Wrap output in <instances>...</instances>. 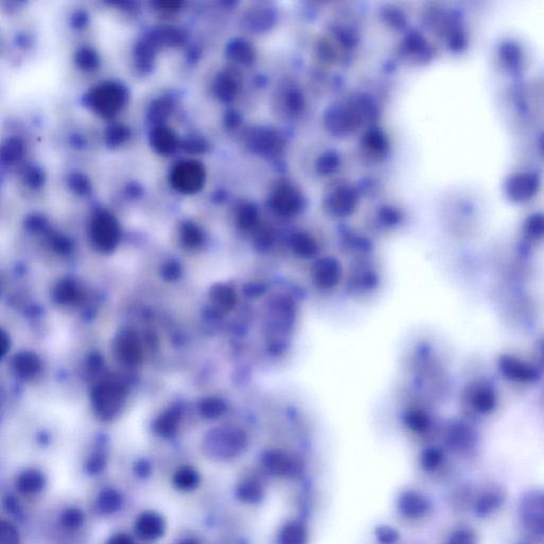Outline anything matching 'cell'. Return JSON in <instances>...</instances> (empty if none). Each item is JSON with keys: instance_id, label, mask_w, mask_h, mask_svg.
Segmentation results:
<instances>
[{"instance_id": "4fadbf2b", "label": "cell", "mask_w": 544, "mask_h": 544, "mask_svg": "<svg viewBox=\"0 0 544 544\" xmlns=\"http://www.w3.org/2000/svg\"><path fill=\"white\" fill-rule=\"evenodd\" d=\"M151 143L158 153L172 155L178 147V139L170 129L159 127L151 135Z\"/></svg>"}, {"instance_id": "4dcf8cb0", "label": "cell", "mask_w": 544, "mask_h": 544, "mask_svg": "<svg viewBox=\"0 0 544 544\" xmlns=\"http://www.w3.org/2000/svg\"><path fill=\"white\" fill-rule=\"evenodd\" d=\"M178 544H200L198 539L194 537L184 538V539L180 540Z\"/></svg>"}, {"instance_id": "2e32d148", "label": "cell", "mask_w": 544, "mask_h": 544, "mask_svg": "<svg viewBox=\"0 0 544 544\" xmlns=\"http://www.w3.org/2000/svg\"><path fill=\"white\" fill-rule=\"evenodd\" d=\"M0 544H20L18 529L10 521L1 520L0 523Z\"/></svg>"}, {"instance_id": "5b68a950", "label": "cell", "mask_w": 544, "mask_h": 544, "mask_svg": "<svg viewBox=\"0 0 544 544\" xmlns=\"http://www.w3.org/2000/svg\"><path fill=\"white\" fill-rule=\"evenodd\" d=\"M263 466L271 475L279 477L297 475L300 466L293 457L280 451L267 452L263 457Z\"/></svg>"}, {"instance_id": "30bf717a", "label": "cell", "mask_w": 544, "mask_h": 544, "mask_svg": "<svg viewBox=\"0 0 544 544\" xmlns=\"http://www.w3.org/2000/svg\"><path fill=\"white\" fill-rule=\"evenodd\" d=\"M201 475L198 470L190 466H182L172 474V484L180 492H192L199 487Z\"/></svg>"}, {"instance_id": "9a60e30c", "label": "cell", "mask_w": 544, "mask_h": 544, "mask_svg": "<svg viewBox=\"0 0 544 544\" xmlns=\"http://www.w3.org/2000/svg\"><path fill=\"white\" fill-rule=\"evenodd\" d=\"M85 523V513L77 506H69L60 513L59 524L64 531L74 533L79 531Z\"/></svg>"}, {"instance_id": "603a6c76", "label": "cell", "mask_w": 544, "mask_h": 544, "mask_svg": "<svg viewBox=\"0 0 544 544\" xmlns=\"http://www.w3.org/2000/svg\"><path fill=\"white\" fill-rule=\"evenodd\" d=\"M71 190L80 195H88L90 192V184L88 179L84 178L81 174H73L69 180Z\"/></svg>"}, {"instance_id": "cb8c5ba5", "label": "cell", "mask_w": 544, "mask_h": 544, "mask_svg": "<svg viewBox=\"0 0 544 544\" xmlns=\"http://www.w3.org/2000/svg\"><path fill=\"white\" fill-rule=\"evenodd\" d=\"M377 539L384 544H393L399 539V533L390 526H382L377 529Z\"/></svg>"}, {"instance_id": "83f0119b", "label": "cell", "mask_w": 544, "mask_h": 544, "mask_svg": "<svg viewBox=\"0 0 544 544\" xmlns=\"http://www.w3.org/2000/svg\"><path fill=\"white\" fill-rule=\"evenodd\" d=\"M151 473H153V469H151V466L147 461H141L134 466V474L137 477H149Z\"/></svg>"}, {"instance_id": "ba28073f", "label": "cell", "mask_w": 544, "mask_h": 544, "mask_svg": "<svg viewBox=\"0 0 544 544\" xmlns=\"http://www.w3.org/2000/svg\"><path fill=\"white\" fill-rule=\"evenodd\" d=\"M46 485V475L38 469L24 470L15 478L16 490L22 496H38L43 492Z\"/></svg>"}, {"instance_id": "6da1fadb", "label": "cell", "mask_w": 544, "mask_h": 544, "mask_svg": "<svg viewBox=\"0 0 544 544\" xmlns=\"http://www.w3.org/2000/svg\"><path fill=\"white\" fill-rule=\"evenodd\" d=\"M126 99V92L122 85L104 83L92 90L88 96V104L102 116L117 114Z\"/></svg>"}, {"instance_id": "4316f807", "label": "cell", "mask_w": 544, "mask_h": 544, "mask_svg": "<svg viewBox=\"0 0 544 544\" xmlns=\"http://www.w3.org/2000/svg\"><path fill=\"white\" fill-rule=\"evenodd\" d=\"M104 544H137L134 539L126 533H116L111 536Z\"/></svg>"}, {"instance_id": "d4e9b609", "label": "cell", "mask_w": 544, "mask_h": 544, "mask_svg": "<svg viewBox=\"0 0 544 544\" xmlns=\"http://www.w3.org/2000/svg\"><path fill=\"white\" fill-rule=\"evenodd\" d=\"M172 110V106L170 102L167 100H160V102H155L153 106V110H151V115L155 120H159V119L165 118Z\"/></svg>"}, {"instance_id": "7a4b0ae2", "label": "cell", "mask_w": 544, "mask_h": 544, "mask_svg": "<svg viewBox=\"0 0 544 544\" xmlns=\"http://www.w3.org/2000/svg\"><path fill=\"white\" fill-rule=\"evenodd\" d=\"M521 519L527 529L533 533L544 535V491L533 490L521 498Z\"/></svg>"}, {"instance_id": "1f68e13d", "label": "cell", "mask_w": 544, "mask_h": 544, "mask_svg": "<svg viewBox=\"0 0 544 544\" xmlns=\"http://www.w3.org/2000/svg\"><path fill=\"white\" fill-rule=\"evenodd\" d=\"M74 20H76V25H78V27H81L82 25L85 22L86 20V16L84 15L83 13H82V15H80V14H77L76 15V18H74Z\"/></svg>"}, {"instance_id": "ac0fdd59", "label": "cell", "mask_w": 544, "mask_h": 544, "mask_svg": "<svg viewBox=\"0 0 544 544\" xmlns=\"http://www.w3.org/2000/svg\"><path fill=\"white\" fill-rule=\"evenodd\" d=\"M476 533L470 529H459L449 536L445 544H476Z\"/></svg>"}, {"instance_id": "e0dca14e", "label": "cell", "mask_w": 544, "mask_h": 544, "mask_svg": "<svg viewBox=\"0 0 544 544\" xmlns=\"http://www.w3.org/2000/svg\"><path fill=\"white\" fill-rule=\"evenodd\" d=\"M77 62L85 71H93L99 65L97 53L92 49L83 48L78 53Z\"/></svg>"}, {"instance_id": "f546056e", "label": "cell", "mask_w": 544, "mask_h": 544, "mask_svg": "<svg viewBox=\"0 0 544 544\" xmlns=\"http://www.w3.org/2000/svg\"><path fill=\"white\" fill-rule=\"evenodd\" d=\"M186 148H188V150H190V151H194V153H200V151L204 149V146H203V143L200 141V139H192V141L186 144Z\"/></svg>"}, {"instance_id": "ffe728a7", "label": "cell", "mask_w": 544, "mask_h": 544, "mask_svg": "<svg viewBox=\"0 0 544 544\" xmlns=\"http://www.w3.org/2000/svg\"><path fill=\"white\" fill-rule=\"evenodd\" d=\"M106 467V459L102 455H93L86 461L84 469L85 473L90 476H98L104 473Z\"/></svg>"}, {"instance_id": "9c48e42d", "label": "cell", "mask_w": 544, "mask_h": 544, "mask_svg": "<svg viewBox=\"0 0 544 544\" xmlns=\"http://www.w3.org/2000/svg\"><path fill=\"white\" fill-rule=\"evenodd\" d=\"M124 496L116 488H104L96 498V509L102 516H113L123 508Z\"/></svg>"}, {"instance_id": "7c38bea8", "label": "cell", "mask_w": 544, "mask_h": 544, "mask_svg": "<svg viewBox=\"0 0 544 544\" xmlns=\"http://www.w3.org/2000/svg\"><path fill=\"white\" fill-rule=\"evenodd\" d=\"M309 531L300 521H288L277 536V544H307Z\"/></svg>"}, {"instance_id": "52a82bcc", "label": "cell", "mask_w": 544, "mask_h": 544, "mask_svg": "<svg viewBox=\"0 0 544 544\" xmlns=\"http://www.w3.org/2000/svg\"><path fill=\"white\" fill-rule=\"evenodd\" d=\"M398 508L406 518L420 519L428 515L431 504L428 498L420 492L407 490L400 496Z\"/></svg>"}, {"instance_id": "5bb4252c", "label": "cell", "mask_w": 544, "mask_h": 544, "mask_svg": "<svg viewBox=\"0 0 544 544\" xmlns=\"http://www.w3.org/2000/svg\"><path fill=\"white\" fill-rule=\"evenodd\" d=\"M504 503V496L501 492L496 491V490H490V491L482 494L480 498L476 501L474 504V512L477 515L478 517H487L494 511L500 509Z\"/></svg>"}, {"instance_id": "3957f363", "label": "cell", "mask_w": 544, "mask_h": 544, "mask_svg": "<svg viewBox=\"0 0 544 544\" xmlns=\"http://www.w3.org/2000/svg\"><path fill=\"white\" fill-rule=\"evenodd\" d=\"M204 182V169L195 161L179 164L172 174V183L176 190L184 194H194Z\"/></svg>"}, {"instance_id": "8fae6325", "label": "cell", "mask_w": 544, "mask_h": 544, "mask_svg": "<svg viewBox=\"0 0 544 544\" xmlns=\"http://www.w3.org/2000/svg\"><path fill=\"white\" fill-rule=\"evenodd\" d=\"M235 494L242 502L256 504L264 498L265 487L258 478L245 477L236 485Z\"/></svg>"}, {"instance_id": "f1b7e54d", "label": "cell", "mask_w": 544, "mask_h": 544, "mask_svg": "<svg viewBox=\"0 0 544 544\" xmlns=\"http://www.w3.org/2000/svg\"><path fill=\"white\" fill-rule=\"evenodd\" d=\"M27 182H28L29 184L32 186H36V188H38V186H40L41 184L43 183V176L42 172H39L38 169H34V168H32V169H30V172H28V174H27Z\"/></svg>"}, {"instance_id": "d6986e66", "label": "cell", "mask_w": 544, "mask_h": 544, "mask_svg": "<svg viewBox=\"0 0 544 544\" xmlns=\"http://www.w3.org/2000/svg\"><path fill=\"white\" fill-rule=\"evenodd\" d=\"M422 466L428 471H434L443 461V454L439 449H430L422 455Z\"/></svg>"}, {"instance_id": "7402d4cb", "label": "cell", "mask_w": 544, "mask_h": 544, "mask_svg": "<svg viewBox=\"0 0 544 544\" xmlns=\"http://www.w3.org/2000/svg\"><path fill=\"white\" fill-rule=\"evenodd\" d=\"M128 137L129 131L127 127L122 126V125H115V126L110 127L108 133L109 144L118 145V144L124 143Z\"/></svg>"}, {"instance_id": "44dd1931", "label": "cell", "mask_w": 544, "mask_h": 544, "mask_svg": "<svg viewBox=\"0 0 544 544\" xmlns=\"http://www.w3.org/2000/svg\"><path fill=\"white\" fill-rule=\"evenodd\" d=\"M22 148L20 141H10L7 145L4 147L3 151V160L7 162V163H14V161L20 159L22 155Z\"/></svg>"}, {"instance_id": "277c9868", "label": "cell", "mask_w": 544, "mask_h": 544, "mask_svg": "<svg viewBox=\"0 0 544 544\" xmlns=\"http://www.w3.org/2000/svg\"><path fill=\"white\" fill-rule=\"evenodd\" d=\"M134 533L144 541H155L165 536L167 524L161 513L155 510H145L135 518Z\"/></svg>"}, {"instance_id": "8992f818", "label": "cell", "mask_w": 544, "mask_h": 544, "mask_svg": "<svg viewBox=\"0 0 544 544\" xmlns=\"http://www.w3.org/2000/svg\"><path fill=\"white\" fill-rule=\"evenodd\" d=\"M245 445L243 435L239 433H230V435L223 437V439L217 442L209 443L207 452L214 459L227 461L238 456L245 449Z\"/></svg>"}, {"instance_id": "484cf974", "label": "cell", "mask_w": 544, "mask_h": 544, "mask_svg": "<svg viewBox=\"0 0 544 544\" xmlns=\"http://www.w3.org/2000/svg\"><path fill=\"white\" fill-rule=\"evenodd\" d=\"M4 506L7 509L8 512L11 513L13 516H18L22 512V508H20V503L16 500L14 496H7L4 498Z\"/></svg>"}]
</instances>
